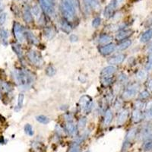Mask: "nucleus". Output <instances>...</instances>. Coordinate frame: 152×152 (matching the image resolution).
I'll list each match as a JSON object with an SVG mask.
<instances>
[{"mask_svg": "<svg viewBox=\"0 0 152 152\" xmlns=\"http://www.w3.org/2000/svg\"><path fill=\"white\" fill-rule=\"evenodd\" d=\"M13 77L16 83L22 88H28L33 83V77L31 73L22 69H16L13 72Z\"/></svg>", "mask_w": 152, "mask_h": 152, "instance_id": "nucleus-1", "label": "nucleus"}, {"mask_svg": "<svg viewBox=\"0 0 152 152\" xmlns=\"http://www.w3.org/2000/svg\"><path fill=\"white\" fill-rule=\"evenodd\" d=\"M76 7L66 0H62V12L65 18L67 21H71L74 19L75 15Z\"/></svg>", "mask_w": 152, "mask_h": 152, "instance_id": "nucleus-2", "label": "nucleus"}, {"mask_svg": "<svg viewBox=\"0 0 152 152\" xmlns=\"http://www.w3.org/2000/svg\"><path fill=\"white\" fill-rule=\"evenodd\" d=\"M79 104L85 113H89L91 111L93 103L91 98L88 95H84L80 98Z\"/></svg>", "mask_w": 152, "mask_h": 152, "instance_id": "nucleus-3", "label": "nucleus"}, {"mask_svg": "<svg viewBox=\"0 0 152 152\" xmlns=\"http://www.w3.org/2000/svg\"><path fill=\"white\" fill-rule=\"evenodd\" d=\"M120 3H121V0H112L110 3L107 5L104 9V17H106L107 18H111V16H113V15L115 9L119 6Z\"/></svg>", "mask_w": 152, "mask_h": 152, "instance_id": "nucleus-4", "label": "nucleus"}, {"mask_svg": "<svg viewBox=\"0 0 152 152\" xmlns=\"http://www.w3.org/2000/svg\"><path fill=\"white\" fill-rule=\"evenodd\" d=\"M138 86L136 84L130 85L129 87L126 88V90L123 93V98L124 100H129L133 97H135V95L138 93Z\"/></svg>", "mask_w": 152, "mask_h": 152, "instance_id": "nucleus-5", "label": "nucleus"}, {"mask_svg": "<svg viewBox=\"0 0 152 152\" xmlns=\"http://www.w3.org/2000/svg\"><path fill=\"white\" fill-rule=\"evenodd\" d=\"M137 133V129L133 128L132 129H130L129 131L127 132L126 135V138H125L124 143L123 145V151H126L128 149V148L129 147V145L132 142L134 139H135V136H136Z\"/></svg>", "mask_w": 152, "mask_h": 152, "instance_id": "nucleus-6", "label": "nucleus"}, {"mask_svg": "<svg viewBox=\"0 0 152 152\" xmlns=\"http://www.w3.org/2000/svg\"><path fill=\"white\" fill-rule=\"evenodd\" d=\"M28 59L31 61L34 65L36 66H41L43 63V59L40 53L35 50H31L28 54Z\"/></svg>", "mask_w": 152, "mask_h": 152, "instance_id": "nucleus-7", "label": "nucleus"}, {"mask_svg": "<svg viewBox=\"0 0 152 152\" xmlns=\"http://www.w3.org/2000/svg\"><path fill=\"white\" fill-rule=\"evenodd\" d=\"M13 31H14L15 36L16 39L19 42H22L25 37V32L24 31V28L21 24L18 22H15L13 25Z\"/></svg>", "mask_w": 152, "mask_h": 152, "instance_id": "nucleus-8", "label": "nucleus"}, {"mask_svg": "<svg viewBox=\"0 0 152 152\" xmlns=\"http://www.w3.org/2000/svg\"><path fill=\"white\" fill-rule=\"evenodd\" d=\"M42 9L48 15H52L54 12V4L53 0H40Z\"/></svg>", "mask_w": 152, "mask_h": 152, "instance_id": "nucleus-9", "label": "nucleus"}, {"mask_svg": "<svg viewBox=\"0 0 152 152\" xmlns=\"http://www.w3.org/2000/svg\"><path fill=\"white\" fill-rule=\"evenodd\" d=\"M116 68L113 66H108L104 68L100 73L102 78H110L116 73Z\"/></svg>", "mask_w": 152, "mask_h": 152, "instance_id": "nucleus-10", "label": "nucleus"}, {"mask_svg": "<svg viewBox=\"0 0 152 152\" xmlns=\"http://www.w3.org/2000/svg\"><path fill=\"white\" fill-rule=\"evenodd\" d=\"M116 49V47L115 44H113V43H109V44H107V45L102 46V47L99 49V51H100V53L102 55L107 56L111 54L113 52H114Z\"/></svg>", "mask_w": 152, "mask_h": 152, "instance_id": "nucleus-11", "label": "nucleus"}, {"mask_svg": "<svg viewBox=\"0 0 152 152\" xmlns=\"http://www.w3.org/2000/svg\"><path fill=\"white\" fill-rule=\"evenodd\" d=\"M128 116L129 111L127 110H122L118 113L117 119H116V124H117V126H123L126 123V120H127Z\"/></svg>", "mask_w": 152, "mask_h": 152, "instance_id": "nucleus-12", "label": "nucleus"}, {"mask_svg": "<svg viewBox=\"0 0 152 152\" xmlns=\"http://www.w3.org/2000/svg\"><path fill=\"white\" fill-rule=\"evenodd\" d=\"M125 58H126V55H124V54H118V55L110 57L107 62L110 65L121 64L122 62L124 61Z\"/></svg>", "mask_w": 152, "mask_h": 152, "instance_id": "nucleus-13", "label": "nucleus"}, {"mask_svg": "<svg viewBox=\"0 0 152 152\" xmlns=\"http://www.w3.org/2000/svg\"><path fill=\"white\" fill-rule=\"evenodd\" d=\"M66 130L68 134L69 135H71V136H75L76 135V133H77V128H76V126H75V124L72 123V120H69L66 123Z\"/></svg>", "mask_w": 152, "mask_h": 152, "instance_id": "nucleus-14", "label": "nucleus"}, {"mask_svg": "<svg viewBox=\"0 0 152 152\" xmlns=\"http://www.w3.org/2000/svg\"><path fill=\"white\" fill-rule=\"evenodd\" d=\"M132 31L131 30H121L116 34V38L119 40H125L126 38H128L130 35H132Z\"/></svg>", "mask_w": 152, "mask_h": 152, "instance_id": "nucleus-15", "label": "nucleus"}, {"mask_svg": "<svg viewBox=\"0 0 152 152\" xmlns=\"http://www.w3.org/2000/svg\"><path fill=\"white\" fill-rule=\"evenodd\" d=\"M142 113L140 110L135 109L132 111V119L135 123H138L142 120Z\"/></svg>", "mask_w": 152, "mask_h": 152, "instance_id": "nucleus-16", "label": "nucleus"}, {"mask_svg": "<svg viewBox=\"0 0 152 152\" xmlns=\"http://www.w3.org/2000/svg\"><path fill=\"white\" fill-rule=\"evenodd\" d=\"M113 112L110 109H108L105 112V115H104V124L105 126H108L111 123L113 120Z\"/></svg>", "mask_w": 152, "mask_h": 152, "instance_id": "nucleus-17", "label": "nucleus"}, {"mask_svg": "<svg viewBox=\"0 0 152 152\" xmlns=\"http://www.w3.org/2000/svg\"><path fill=\"white\" fill-rule=\"evenodd\" d=\"M152 38V28L147 30V31L144 32L143 34L142 35L140 38V41L142 43H147Z\"/></svg>", "mask_w": 152, "mask_h": 152, "instance_id": "nucleus-18", "label": "nucleus"}, {"mask_svg": "<svg viewBox=\"0 0 152 152\" xmlns=\"http://www.w3.org/2000/svg\"><path fill=\"white\" fill-rule=\"evenodd\" d=\"M112 40V37L110 36L108 34H103L101 36H100L98 39V42L100 45H107V44H109L110 43V41Z\"/></svg>", "mask_w": 152, "mask_h": 152, "instance_id": "nucleus-19", "label": "nucleus"}, {"mask_svg": "<svg viewBox=\"0 0 152 152\" xmlns=\"http://www.w3.org/2000/svg\"><path fill=\"white\" fill-rule=\"evenodd\" d=\"M84 2L88 6L94 10H98L100 9V4L97 0H84Z\"/></svg>", "mask_w": 152, "mask_h": 152, "instance_id": "nucleus-20", "label": "nucleus"}, {"mask_svg": "<svg viewBox=\"0 0 152 152\" xmlns=\"http://www.w3.org/2000/svg\"><path fill=\"white\" fill-rule=\"evenodd\" d=\"M23 18L27 23H31V21H33V17H32V13L30 11L28 8L24 9V13H23Z\"/></svg>", "mask_w": 152, "mask_h": 152, "instance_id": "nucleus-21", "label": "nucleus"}, {"mask_svg": "<svg viewBox=\"0 0 152 152\" xmlns=\"http://www.w3.org/2000/svg\"><path fill=\"white\" fill-rule=\"evenodd\" d=\"M24 34H25V37L28 39L30 43H32V44H37L38 43L37 38L33 34V33H31L30 31H26Z\"/></svg>", "mask_w": 152, "mask_h": 152, "instance_id": "nucleus-22", "label": "nucleus"}, {"mask_svg": "<svg viewBox=\"0 0 152 152\" xmlns=\"http://www.w3.org/2000/svg\"><path fill=\"white\" fill-rule=\"evenodd\" d=\"M132 44V41L130 40H126L122 42L120 44L117 46V50H120V51H123V50H126L127 48L131 46Z\"/></svg>", "mask_w": 152, "mask_h": 152, "instance_id": "nucleus-23", "label": "nucleus"}, {"mask_svg": "<svg viewBox=\"0 0 152 152\" xmlns=\"http://www.w3.org/2000/svg\"><path fill=\"white\" fill-rule=\"evenodd\" d=\"M152 133V126L148 125V126H146L145 127H144V129L142 131V138H147L149 135Z\"/></svg>", "mask_w": 152, "mask_h": 152, "instance_id": "nucleus-24", "label": "nucleus"}, {"mask_svg": "<svg viewBox=\"0 0 152 152\" xmlns=\"http://www.w3.org/2000/svg\"><path fill=\"white\" fill-rule=\"evenodd\" d=\"M24 94H19L18 97L17 105H16V107H15L16 111H19L21 108H22L23 104H24Z\"/></svg>", "mask_w": 152, "mask_h": 152, "instance_id": "nucleus-25", "label": "nucleus"}, {"mask_svg": "<svg viewBox=\"0 0 152 152\" xmlns=\"http://www.w3.org/2000/svg\"><path fill=\"white\" fill-rule=\"evenodd\" d=\"M12 50H13V51H14L19 57H22V49H21V46L19 45L18 43H13L12 45Z\"/></svg>", "mask_w": 152, "mask_h": 152, "instance_id": "nucleus-26", "label": "nucleus"}, {"mask_svg": "<svg viewBox=\"0 0 152 152\" xmlns=\"http://www.w3.org/2000/svg\"><path fill=\"white\" fill-rule=\"evenodd\" d=\"M0 89L5 92H9L12 90V87L8 82H1L0 83Z\"/></svg>", "mask_w": 152, "mask_h": 152, "instance_id": "nucleus-27", "label": "nucleus"}, {"mask_svg": "<svg viewBox=\"0 0 152 152\" xmlns=\"http://www.w3.org/2000/svg\"><path fill=\"white\" fill-rule=\"evenodd\" d=\"M61 29L66 33H69L72 31L71 26L69 25V22L67 21H64L61 23Z\"/></svg>", "mask_w": 152, "mask_h": 152, "instance_id": "nucleus-28", "label": "nucleus"}, {"mask_svg": "<svg viewBox=\"0 0 152 152\" xmlns=\"http://www.w3.org/2000/svg\"><path fill=\"white\" fill-rule=\"evenodd\" d=\"M36 119L37 120L39 123H42V124L47 125L50 123V119H49L47 116H43V115H40V116H37L36 117Z\"/></svg>", "mask_w": 152, "mask_h": 152, "instance_id": "nucleus-29", "label": "nucleus"}, {"mask_svg": "<svg viewBox=\"0 0 152 152\" xmlns=\"http://www.w3.org/2000/svg\"><path fill=\"white\" fill-rule=\"evenodd\" d=\"M146 77H147V73L143 70L138 71L136 74V78L138 81H144L146 78Z\"/></svg>", "mask_w": 152, "mask_h": 152, "instance_id": "nucleus-30", "label": "nucleus"}, {"mask_svg": "<svg viewBox=\"0 0 152 152\" xmlns=\"http://www.w3.org/2000/svg\"><path fill=\"white\" fill-rule=\"evenodd\" d=\"M87 124V119L85 117L81 118L78 123V129L79 130H82L85 127Z\"/></svg>", "mask_w": 152, "mask_h": 152, "instance_id": "nucleus-31", "label": "nucleus"}, {"mask_svg": "<svg viewBox=\"0 0 152 152\" xmlns=\"http://www.w3.org/2000/svg\"><path fill=\"white\" fill-rule=\"evenodd\" d=\"M24 132H26V134H28L29 136H32L34 135V129L33 127L31 126V125L30 124H26L24 126Z\"/></svg>", "mask_w": 152, "mask_h": 152, "instance_id": "nucleus-32", "label": "nucleus"}, {"mask_svg": "<svg viewBox=\"0 0 152 152\" xmlns=\"http://www.w3.org/2000/svg\"><path fill=\"white\" fill-rule=\"evenodd\" d=\"M56 72V69L53 66H48L47 69H46V74L48 76L55 75Z\"/></svg>", "mask_w": 152, "mask_h": 152, "instance_id": "nucleus-33", "label": "nucleus"}, {"mask_svg": "<svg viewBox=\"0 0 152 152\" xmlns=\"http://www.w3.org/2000/svg\"><path fill=\"white\" fill-rule=\"evenodd\" d=\"M0 37H1L2 42H6L8 37H9L8 31L5 29H1V31H0Z\"/></svg>", "mask_w": 152, "mask_h": 152, "instance_id": "nucleus-34", "label": "nucleus"}, {"mask_svg": "<svg viewBox=\"0 0 152 152\" xmlns=\"http://www.w3.org/2000/svg\"><path fill=\"white\" fill-rule=\"evenodd\" d=\"M150 97V93L148 91H143L138 95V98L140 100H146Z\"/></svg>", "mask_w": 152, "mask_h": 152, "instance_id": "nucleus-35", "label": "nucleus"}, {"mask_svg": "<svg viewBox=\"0 0 152 152\" xmlns=\"http://www.w3.org/2000/svg\"><path fill=\"white\" fill-rule=\"evenodd\" d=\"M31 9H32V14H33L34 15L37 16V17H38V16L40 15V8H39V6H38V5H34Z\"/></svg>", "mask_w": 152, "mask_h": 152, "instance_id": "nucleus-36", "label": "nucleus"}, {"mask_svg": "<svg viewBox=\"0 0 152 152\" xmlns=\"http://www.w3.org/2000/svg\"><path fill=\"white\" fill-rule=\"evenodd\" d=\"M100 23H101V19H100V18H95L93 19V21H92V26L94 28H97V27L100 26Z\"/></svg>", "mask_w": 152, "mask_h": 152, "instance_id": "nucleus-37", "label": "nucleus"}, {"mask_svg": "<svg viewBox=\"0 0 152 152\" xmlns=\"http://www.w3.org/2000/svg\"><path fill=\"white\" fill-rule=\"evenodd\" d=\"M79 145L76 142V143H74L72 145L69 152H79Z\"/></svg>", "mask_w": 152, "mask_h": 152, "instance_id": "nucleus-38", "label": "nucleus"}, {"mask_svg": "<svg viewBox=\"0 0 152 152\" xmlns=\"http://www.w3.org/2000/svg\"><path fill=\"white\" fill-rule=\"evenodd\" d=\"M145 69H146L147 71H151V70L152 69V54L151 55H150V56H149L148 60V62H147V65H146V66H145Z\"/></svg>", "mask_w": 152, "mask_h": 152, "instance_id": "nucleus-39", "label": "nucleus"}, {"mask_svg": "<svg viewBox=\"0 0 152 152\" xmlns=\"http://www.w3.org/2000/svg\"><path fill=\"white\" fill-rule=\"evenodd\" d=\"M144 149L145 151H149L152 149V141L147 140L144 145Z\"/></svg>", "mask_w": 152, "mask_h": 152, "instance_id": "nucleus-40", "label": "nucleus"}, {"mask_svg": "<svg viewBox=\"0 0 152 152\" xmlns=\"http://www.w3.org/2000/svg\"><path fill=\"white\" fill-rule=\"evenodd\" d=\"M6 20V14L5 12H0V26L5 22Z\"/></svg>", "mask_w": 152, "mask_h": 152, "instance_id": "nucleus-41", "label": "nucleus"}, {"mask_svg": "<svg viewBox=\"0 0 152 152\" xmlns=\"http://www.w3.org/2000/svg\"><path fill=\"white\" fill-rule=\"evenodd\" d=\"M53 35H54V33H53V31L52 30L50 29V28H49V29H46L45 36L47 37H48L49 39H50V38H52Z\"/></svg>", "mask_w": 152, "mask_h": 152, "instance_id": "nucleus-42", "label": "nucleus"}, {"mask_svg": "<svg viewBox=\"0 0 152 152\" xmlns=\"http://www.w3.org/2000/svg\"><path fill=\"white\" fill-rule=\"evenodd\" d=\"M145 118L146 119H148V120L152 119V110H151L145 111Z\"/></svg>", "mask_w": 152, "mask_h": 152, "instance_id": "nucleus-43", "label": "nucleus"}, {"mask_svg": "<svg viewBox=\"0 0 152 152\" xmlns=\"http://www.w3.org/2000/svg\"><path fill=\"white\" fill-rule=\"evenodd\" d=\"M151 110H152V100L151 101H150V102L148 103L146 107H145V111Z\"/></svg>", "mask_w": 152, "mask_h": 152, "instance_id": "nucleus-44", "label": "nucleus"}, {"mask_svg": "<svg viewBox=\"0 0 152 152\" xmlns=\"http://www.w3.org/2000/svg\"><path fill=\"white\" fill-rule=\"evenodd\" d=\"M126 80H127V77H126V75H125L123 74L119 75V81H120V82H124V81H126Z\"/></svg>", "mask_w": 152, "mask_h": 152, "instance_id": "nucleus-45", "label": "nucleus"}, {"mask_svg": "<svg viewBox=\"0 0 152 152\" xmlns=\"http://www.w3.org/2000/svg\"><path fill=\"white\" fill-rule=\"evenodd\" d=\"M69 39H70V40H71L72 42H76L78 40V37L75 34H72L71 36H70V37H69Z\"/></svg>", "mask_w": 152, "mask_h": 152, "instance_id": "nucleus-46", "label": "nucleus"}, {"mask_svg": "<svg viewBox=\"0 0 152 152\" xmlns=\"http://www.w3.org/2000/svg\"><path fill=\"white\" fill-rule=\"evenodd\" d=\"M147 88H148V90L152 91V79H149L147 83Z\"/></svg>", "mask_w": 152, "mask_h": 152, "instance_id": "nucleus-47", "label": "nucleus"}, {"mask_svg": "<svg viewBox=\"0 0 152 152\" xmlns=\"http://www.w3.org/2000/svg\"><path fill=\"white\" fill-rule=\"evenodd\" d=\"M136 109L140 110L141 108H142V107H143V104H142V102H140V101H138V102L136 103Z\"/></svg>", "mask_w": 152, "mask_h": 152, "instance_id": "nucleus-48", "label": "nucleus"}, {"mask_svg": "<svg viewBox=\"0 0 152 152\" xmlns=\"http://www.w3.org/2000/svg\"><path fill=\"white\" fill-rule=\"evenodd\" d=\"M2 4H1V2H0V10H2Z\"/></svg>", "mask_w": 152, "mask_h": 152, "instance_id": "nucleus-49", "label": "nucleus"}, {"mask_svg": "<svg viewBox=\"0 0 152 152\" xmlns=\"http://www.w3.org/2000/svg\"><path fill=\"white\" fill-rule=\"evenodd\" d=\"M86 152H91V151H86Z\"/></svg>", "mask_w": 152, "mask_h": 152, "instance_id": "nucleus-50", "label": "nucleus"}]
</instances>
